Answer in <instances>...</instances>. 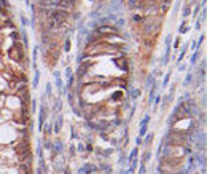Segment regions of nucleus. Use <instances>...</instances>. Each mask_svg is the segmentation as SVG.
Wrapping results in <instances>:
<instances>
[{
  "label": "nucleus",
  "instance_id": "f257e3e1",
  "mask_svg": "<svg viewBox=\"0 0 207 174\" xmlns=\"http://www.w3.org/2000/svg\"><path fill=\"white\" fill-rule=\"evenodd\" d=\"M10 56H11L13 59H19V48H13L10 51Z\"/></svg>",
  "mask_w": 207,
  "mask_h": 174
},
{
  "label": "nucleus",
  "instance_id": "f03ea898",
  "mask_svg": "<svg viewBox=\"0 0 207 174\" xmlns=\"http://www.w3.org/2000/svg\"><path fill=\"white\" fill-rule=\"evenodd\" d=\"M99 30H101V32H105V34H110V35L112 34H116V30L113 27H101Z\"/></svg>",
  "mask_w": 207,
  "mask_h": 174
}]
</instances>
